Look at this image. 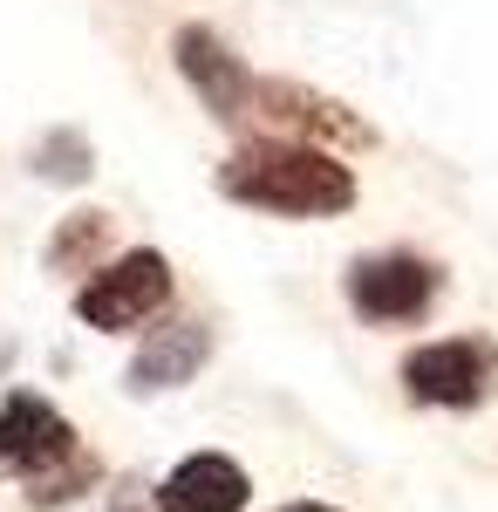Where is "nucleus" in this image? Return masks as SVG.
<instances>
[{
  "label": "nucleus",
  "mask_w": 498,
  "mask_h": 512,
  "mask_svg": "<svg viewBox=\"0 0 498 512\" xmlns=\"http://www.w3.org/2000/svg\"><path fill=\"white\" fill-rule=\"evenodd\" d=\"M110 512H157L151 485H137V478H116V492H110Z\"/></svg>",
  "instance_id": "ddd939ff"
},
{
  "label": "nucleus",
  "mask_w": 498,
  "mask_h": 512,
  "mask_svg": "<svg viewBox=\"0 0 498 512\" xmlns=\"http://www.w3.org/2000/svg\"><path fill=\"white\" fill-rule=\"evenodd\" d=\"M96 485H103V458H96V451L82 444L69 465H55L48 478L21 485V492H28V506H35V512H62V506H76L82 492H96Z\"/></svg>",
  "instance_id": "f8f14e48"
},
{
  "label": "nucleus",
  "mask_w": 498,
  "mask_h": 512,
  "mask_svg": "<svg viewBox=\"0 0 498 512\" xmlns=\"http://www.w3.org/2000/svg\"><path fill=\"white\" fill-rule=\"evenodd\" d=\"M205 362H212V321H198V315H157V328H144V342H137L130 369H123V390H130V396L185 390Z\"/></svg>",
  "instance_id": "6e6552de"
},
{
  "label": "nucleus",
  "mask_w": 498,
  "mask_h": 512,
  "mask_svg": "<svg viewBox=\"0 0 498 512\" xmlns=\"http://www.w3.org/2000/svg\"><path fill=\"white\" fill-rule=\"evenodd\" d=\"M157 512H246L253 506V478L226 451H192L157 478Z\"/></svg>",
  "instance_id": "1a4fd4ad"
},
{
  "label": "nucleus",
  "mask_w": 498,
  "mask_h": 512,
  "mask_svg": "<svg viewBox=\"0 0 498 512\" xmlns=\"http://www.w3.org/2000/svg\"><path fill=\"white\" fill-rule=\"evenodd\" d=\"M273 512H342V506H321V499H294V506H273Z\"/></svg>",
  "instance_id": "4468645a"
},
{
  "label": "nucleus",
  "mask_w": 498,
  "mask_h": 512,
  "mask_svg": "<svg viewBox=\"0 0 498 512\" xmlns=\"http://www.w3.org/2000/svg\"><path fill=\"white\" fill-rule=\"evenodd\" d=\"M35 178H48V185H62V192H76V185H89L96 178V144L82 137L76 123H55L48 137L35 144Z\"/></svg>",
  "instance_id": "9b49d317"
},
{
  "label": "nucleus",
  "mask_w": 498,
  "mask_h": 512,
  "mask_svg": "<svg viewBox=\"0 0 498 512\" xmlns=\"http://www.w3.org/2000/svg\"><path fill=\"white\" fill-rule=\"evenodd\" d=\"M342 301L362 328H417L430 308L444 301V267L423 260L410 246H383V253H355L342 274Z\"/></svg>",
  "instance_id": "f03ea898"
},
{
  "label": "nucleus",
  "mask_w": 498,
  "mask_h": 512,
  "mask_svg": "<svg viewBox=\"0 0 498 512\" xmlns=\"http://www.w3.org/2000/svg\"><path fill=\"white\" fill-rule=\"evenodd\" d=\"M212 185H219V198L246 205V212H267V219H342L362 198L355 164H342L321 144L267 137V130L232 144L219 158V171H212Z\"/></svg>",
  "instance_id": "f257e3e1"
},
{
  "label": "nucleus",
  "mask_w": 498,
  "mask_h": 512,
  "mask_svg": "<svg viewBox=\"0 0 498 512\" xmlns=\"http://www.w3.org/2000/svg\"><path fill=\"white\" fill-rule=\"evenodd\" d=\"M253 117L267 123V137H294V144H321V151H376V123H362L342 96L328 89H307V82L267 76L253 82Z\"/></svg>",
  "instance_id": "39448f33"
},
{
  "label": "nucleus",
  "mask_w": 498,
  "mask_h": 512,
  "mask_svg": "<svg viewBox=\"0 0 498 512\" xmlns=\"http://www.w3.org/2000/svg\"><path fill=\"white\" fill-rule=\"evenodd\" d=\"M7 369H14V342L0 335V383H7Z\"/></svg>",
  "instance_id": "2eb2a0df"
},
{
  "label": "nucleus",
  "mask_w": 498,
  "mask_h": 512,
  "mask_svg": "<svg viewBox=\"0 0 498 512\" xmlns=\"http://www.w3.org/2000/svg\"><path fill=\"white\" fill-rule=\"evenodd\" d=\"M171 260L157 246H123L116 260H103L96 274L76 287V321L96 328V335H130V328H151L157 315H171Z\"/></svg>",
  "instance_id": "7ed1b4c3"
},
{
  "label": "nucleus",
  "mask_w": 498,
  "mask_h": 512,
  "mask_svg": "<svg viewBox=\"0 0 498 512\" xmlns=\"http://www.w3.org/2000/svg\"><path fill=\"white\" fill-rule=\"evenodd\" d=\"M171 62H178V76L185 89L198 96V110L212 123H246L253 117V69L232 55V41L212 28V21H185L178 35H171Z\"/></svg>",
  "instance_id": "423d86ee"
},
{
  "label": "nucleus",
  "mask_w": 498,
  "mask_h": 512,
  "mask_svg": "<svg viewBox=\"0 0 498 512\" xmlns=\"http://www.w3.org/2000/svg\"><path fill=\"white\" fill-rule=\"evenodd\" d=\"M76 451H82L76 424H69L41 390H7L0 396V478L35 485V478H48L55 465H69Z\"/></svg>",
  "instance_id": "0eeeda50"
},
{
  "label": "nucleus",
  "mask_w": 498,
  "mask_h": 512,
  "mask_svg": "<svg viewBox=\"0 0 498 512\" xmlns=\"http://www.w3.org/2000/svg\"><path fill=\"white\" fill-rule=\"evenodd\" d=\"M396 376L417 410H478L498 396V342L492 335H437L403 355Z\"/></svg>",
  "instance_id": "20e7f679"
},
{
  "label": "nucleus",
  "mask_w": 498,
  "mask_h": 512,
  "mask_svg": "<svg viewBox=\"0 0 498 512\" xmlns=\"http://www.w3.org/2000/svg\"><path fill=\"white\" fill-rule=\"evenodd\" d=\"M116 212H103V205H76L69 219H55V233H48V246H41V267L48 274H96L103 260H116Z\"/></svg>",
  "instance_id": "9d476101"
}]
</instances>
